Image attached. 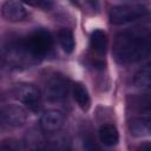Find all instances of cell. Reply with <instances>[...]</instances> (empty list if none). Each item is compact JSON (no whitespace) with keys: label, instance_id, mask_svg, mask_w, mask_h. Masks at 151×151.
<instances>
[{"label":"cell","instance_id":"cell-1","mask_svg":"<svg viewBox=\"0 0 151 151\" xmlns=\"http://www.w3.org/2000/svg\"><path fill=\"white\" fill-rule=\"evenodd\" d=\"M149 50L150 39L147 33L124 31L116 35L112 52L117 63L129 65L145 58L149 54Z\"/></svg>","mask_w":151,"mask_h":151},{"label":"cell","instance_id":"cell-2","mask_svg":"<svg viewBox=\"0 0 151 151\" xmlns=\"http://www.w3.org/2000/svg\"><path fill=\"white\" fill-rule=\"evenodd\" d=\"M21 40L27 53L35 63L48 54L53 46V38L45 28H37Z\"/></svg>","mask_w":151,"mask_h":151},{"label":"cell","instance_id":"cell-3","mask_svg":"<svg viewBox=\"0 0 151 151\" xmlns=\"http://www.w3.org/2000/svg\"><path fill=\"white\" fill-rule=\"evenodd\" d=\"M147 14V7L142 4H124L113 6L110 12V21L113 25H124Z\"/></svg>","mask_w":151,"mask_h":151},{"label":"cell","instance_id":"cell-4","mask_svg":"<svg viewBox=\"0 0 151 151\" xmlns=\"http://www.w3.org/2000/svg\"><path fill=\"white\" fill-rule=\"evenodd\" d=\"M70 91V81L59 73L52 74L45 84V96L51 101L64 100Z\"/></svg>","mask_w":151,"mask_h":151},{"label":"cell","instance_id":"cell-5","mask_svg":"<svg viewBox=\"0 0 151 151\" xmlns=\"http://www.w3.org/2000/svg\"><path fill=\"white\" fill-rule=\"evenodd\" d=\"M14 96L26 107L32 111H37L40 107L41 93L40 90L33 84H19L14 88Z\"/></svg>","mask_w":151,"mask_h":151},{"label":"cell","instance_id":"cell-6","mask_svg":"<svg viewBox=\"0 0 151 151\" xmlns=\"http://www.w3.org/2000/svg\"><path fill=\"white\" fill-rule=\"evenodd\" d=\"M0 117L2 125H7L11 127H18L25 124L27 119L26 110L18 105H12L2 109L0 111Z\"/></svg>","mask_w":151,"mask_h":151},{"label":"cell","instance_id":"cell-7","mask_svg":"<svg viewBox=\"0 0 151 151\" xmlns=\"http://www.w3.org/2000/svg\"><path fill=\"white\" fill-rule=\"evenodd\" d=\"M1 15L7 21L18 22L27 17V12L18 0H6L1 6Z\"/></svg>","mask_w":151,"mask_h":151},{"label":"cell","instance_id":"cell-8","mask_svg":"<svg viewBox=\"0 0 151 151\" xmlns=\"http://www.w3.org/2000/svg\"><path fill=\"white\" fill-rule=\"evenodd\" d=\"M64 113L57 110H50L45 112L40 118V127L44 132H57L64 125Z\"/></svg>","mask_w":151,"mask_h":151},{"label":"cell","instance_id":"cell-9","mask_svg":"<svg viewBox=\"0 0 151 151\" xmlns=\"http://www.w3.org/2000/svg\"><path fill=\"white\" fill-rule=\"evenodd\" d=\"M46 144V138L41 130L38 129H31L24 138L22 147L27 150H39L42 149Z\"/></svg>","mask_w":151,"mask_h":151},{"label":"cell","instance_id":"cell-10","mask_svg":"<svg viewBox=\"0 0 151 151\" xmlns=\"http://www.w3.org/2000/svg\"><path fill=\"white\" fill-rule=\"evenodd\" d=\"M129 129H130L131 134H133L136 137L147 136V134H150V131H151L150 118L147 116L132 118L129 123Z\"/></svg>","mask_w":151,"mask_h":151},{"label":"cell","instance_id":"cell-11","mask_svg":"<svg viewBox=\"0 0 151 151\" xmlns=\"http://www.w3.org/2000/svg\"><path fill=\"white\" fill-rule=\"evenodd\" d=\"M99 140L106 146H113L119 140V133L113 124H104L98 131Z\"/></svg>","mask_w":151,"mask_h":151},{"label":"cell","instance_id":"cell-12","mask_svg":"<svg viewBox=\"0 0 151 151\" xmlns=\"http://www.w3.org/2000/svg\"><path fill=\"white\" fill-rule=\"evenodd\" d=\"M72 93H73V98L77 101L78 106L84 111L88 110L91 105V99H90V94L85 85L81 83H76L72 87Z\"/></svg>","mask_w":151,"mask_h":151},{"label":"cell","instance_id":"cell-13","mask_svg":"<svg viewBox=\"0 0 151 151\" xmlns=\"http://www.w3.org/2000/svg\"><path fill=\"white\" fill-rule=\"evenodd\" d=\"M106 45H107V38H106V33L101 29H94L91 33V47L92 50L103 55L106 51Z\"/></svg>","mask_w":151,"mask_h":151},{"label":"cell","instance_id":"cell-14","mask_svg":"<svg viewBox=\"0 0 151 151\" xmlns=\"http://www.w3.org/2000/svg\"><path fill=\"white\" fill-rule=\"evenodd\" d=\"M58 40L59 44L61 46V48L66 52V53H71L74 50V37L71 29L68 28H63L58 32Z\"/></svg>","mask_w":151,"mask_h":151},{"label":"cell","instance_id":"cell-15","mask_svg":"<svg viewBox=\"0 0 151 151\" xmlns=\"http://www.w3.org/2000/svg\"><path fill=\"white\" fill-rule=\"evenodd\" d=\"M150 67L149 65H146L144 68H142L139 72H137L133 83L136 86L142 87V88H146L150 86Z\"/></svg>","mask_w":151,"mask_h":151},{"label":"cell","instance_id":"cell-16","mask_svg":"<svg viewBox=\"0 0 151 151\" xmlns=\"http://www.w3.org/2000/svg\"><path fill=\"white\" fill-rule=\"evenodd\" d=\"M24 4L32 7H40L42 9H50L53 5L52 0H21Z\"/></svg>","mask_w":151,"mask_h":151},{"label":"cell","instance_id":"cell-17","mask_svg":"<svg viewBox=\"0 0 151 151\" xmlns=\"http://www.w3.org/2000/svg\"><path fill=\"white\" fill-rule=\"evenodd\" d=\"M21 146L19 145V143H17V140H13V139H7V140H4L1 144H0V149L1 150H18L20 149Z\"/></svg>","mask_w":151,"mask_h":151},{"label":"cell","instance_id":"cell-18","mask_svg":"<svg viewBox=\"0 0 151 151\" xmlns=\"http://www.w3.org/2000/svg\"><path fill=\"white\" fill-rule=\"evenodd\" d=\"M90 2V5L93 7V8H97L98 7V0H87Z\"/></svg>","mask_w":151,"mask_h":151},{"label":"cell","instance_id":"cell-19","mask_svg":"<svg viewBox=\"0 0 151 151\" xmlns=\"http://www.w3.org/2000/svg\"><path fill=\"white\" fill-rule=\"evenodd\" d=\"M2 125V122H1V117H0V126Z\"/></svg>","mask_w":151,"mask_h":151}]
</instances>
